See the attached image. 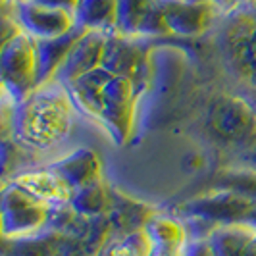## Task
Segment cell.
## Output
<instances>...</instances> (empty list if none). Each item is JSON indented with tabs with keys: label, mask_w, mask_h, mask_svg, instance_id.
Instances as JSON below:
<instances>
[{
	"label": "cell",
	"mask_w": 256,
	"mask_h": 256,
	"mask_svg": "<svg viewBox=\"0 0 256 256\" xmlns=\"http://www.w3.org/2000/svg\"><path fill=\"white\" fill-rule=\"evenodd\" d=\"M76 106L64 83L52 79L16 104L12 139L31 152H44L68 139Z\"/></svg>",
	"instance_id": "1"
},
{
	"label": "cell",
	"mask_w": 256,
	"mask_h": 256,
	"mask_svg": "<svg viewBox=\"0 0 256 256\" xmlns=\"http://www.w3.org/2000/svg\"><path fill=\"white\" fill-rule=\"evenodd\" d=\"M256 212V202L237 194L231 189H216L194 196L176 208V216L183 220L187 228L206 226L210 233L218 226L250 222Z\"/></svg>",
	"instance_id": "2"
},
{
	"label": "cell",
	"mask_w": 256,
	"mask_h": 256,
	"mask_svg": "<svg viewBox=\"0 0 256 256\" xmlns=\"http://www.w3.org/2000/svg\"><path fill=\"white\" fill-rule=\"evenodd\" d=\"M0 76L2 89L16 104L27 98L38 87L37 40L27 33H20L2 44Z\"/></svg>",
	"instance_id": "3"
},
{
	"label": "cell",
	"mask_w": 256,
	"mask_h": 256,
	"mask_svg": "<svg viewBox=\"0 0 256 256\" xmlns=\"http://www.w3.org/2000/svg\"><path fill=\"white\" fill-rule=\"evenodd\" d=\"M52 206L6 181L2 187V237L18 239L48 230Z\"/></svg>",
	"instance_id": "4"
},
{
	"label": "cell",
	"mask_w": 256,
	"mask_h": 256,
	"mask_svg": "<svg viewBox=\"0 0 256 256\" xmlns=\"http://www.w3.org/2000/svg\"><path fill=\"white\" fill-rule=\"evenodd\" d=\"M142 87L131 77L114 76L104 90V106L98 124L116 144H126L133 135L137 104Z\"/></svg>",
	"instance_id": "5"
},
{
	"label": "cell",
	"mask_w": 256,
	"mask_h": 256,
	"mask_svg": "<svg viewBox=\"0 0 256 256\" xmlns=\"http://www.w3.org/2000/svg\"><path fill=\"white\" fill-rule=\"evenodd\" d=\"M208 126L224 141H256V108L241 96H220L210 108Z\"/></svg>",
	"instance_id": "6"
},
{
	"label": "cell",
	"mask_w": 256,
	"mask_h": 256,
	"mask_svg": "<svg viewBox=\"0 0 256 256\" xmlns=\"http://www.w3.org/2000/svg\"><path fill=\"white\" fill-rule=\"evenodd\" d=\"M14 18L22 27V31L27 33L35 40H46V38L62 37L77 27L74 14L48 8L44 4H38L35 0H20L10 2Z\"/></svg>",
	"instance_id": "7"
},
{
	"label": "cell",
	"mask_w": 256,
	"mask_h": 256,
	"mask_svg": "<svg viewBox=\"0 0 256 256\" xmlns=\"http://www.w3.org/2000/svg\"><path fill=\"white\" fill-rule=\"evenodd\" d=\"M102 68L112 72L114 76H124L135 79L142 89L148 81V58L137 37H128L122 33H108L106 48H104Z\"/></svg>",
	"instance_id": "8"
},
{
	"label": "cell",
	"mask_w": 256,
	"mask_h": 256,
	"mask_svg": "<svg viewBox=\"0 0 256 256\" xmlns=\"http://www.w3.org/2000/svg\"><path fill=\"white\" fill-rule=\"evenodd\" d=\"M170 33L180 37H196L212 26L214 18L222 14L218 6L187 0H160Z\"/></svg>",
	"instance_id": "9"
},
{
	"label": "cell",
	"mask_w": 256,
	"mask_h": 256,
	"mask_svg": "<svg viewBox=\"0 0 256 256\" xmlns=\"http://www.w3.org/2000/svg\"><path fill=\"white\" fill-rule=\"evenodd\" d=\"M108 33L100 31H87L83 37L76 42V46L70 50L68 58L64 60L62 68L56 74V81L60 83H72L79 77L87 76L89 72H94L102 66L104 48H106Z\"/></svg>",
	"instance_id": "10"
},
{
	"label": "cell",
	"mask_w": 256,
	"mask_h": 256,
	"mask_svg": "<svg viewBox=\"0 0 256 256\" xmlns=\"http://www.w3.org/2000/svg\"><path fill=\"white\" fill-rule=\"evenodd\" d=\"M12 183L26 189L29 194L35 198L46 202L50 206L68 204L72 198V187L66 183L50 166L33 168V170H24L12 176Z\"/></svg>",
	"instance_id": "11"
},
{
	"label": "cell",
	"mask_w": 256,
	"mask_h": 256,
	"mask_svg": "<svg viewBox=\"0 0 256 256\" xmlns=\"http://www.w3.org/2000/svg\"><path fill=\"white\" fill-rule=\"evenodd\" d=\"M112 77H114V74L100 66L98 70L89 72L87 76L79 77V79L66 85V89L70 92V98H72V102L79 114L87 116L98 124V118H100L104 106V90H106V85L110 83Z\"/></svg>",
	"instance_id": "12"
},
{
	"label": "cell",
	"mask_w": 256,
	"mask_h": 256,
	"mask_svg": "<svg viewBox=\"0 0 256 256\" xmlns=\"http://www.w3.org/2000/svg\"><path fill=\"white\" fill-rule=\"evenodd\" d=\"M48 166L72 187V191L102 180V162L98 154L87 146L74 148L72 152L50 162Z\"/></svg>",
	"instance_id": "13"
},
{
	"label": "cell",
	"mask_w": 256,
	"mask_h": 256,
	"mask_svg": "<svg viewBox=\"0 0 256 256\" xmlns=\"http://www.w3.org/2000/svg\"><path fill=\"white\" fill-rule=\"evenodd\" d=\"M214 256H256V224L237 222L218 226L208 235Z\"/></svg>",
	"instance_id": "14"
},
{
	"label": "cell",
	"mask_w": 256,
	"mask_h": 256,
	"mask_svg": "<svg viewBox=\"0 0 256 256\" xmlns=\"http://www.w3.org/2000/svg\"><path fill=\"white\" fill-rule=\"evenodd\" d=\"M87 33L83 27H74L70 33L62 37L37 40V62H38V85L52 81L58 70L62 68L70 50L76 46V42Z\"/></svg>",
	"instance_id": "15"
},
{
	"label": "cell",
	"mask_w": 256,
	"mask_h": 256,
	"mask_svg": "<svg viewBox=\"0 0 256 256\" xmlns=\"http://www.w3.org/2000/svg\"><path fill=\"white\" fill-rule=\"evenodd\" d=\"M154 214L156 212L152 208L112 189V206L108 212V220L114 231V237H122V235L142 230Z\"/></svg>",
	"instance_id": "16"
},
{
	"label": "cell",
	"mask_w": 256,
	"mask_h": 256,
	"mask_svg": "<svg viewBox=\"0 0 256 256\" xmlns=\"http://www.w3.org/2000/svg\"><path fill=\"white\" fill-rule=\"evenodd\" d=\"M74 18L77 26L87 31L114 33L118 31L120 0H79Z\"/></svg>",
	"instance_id": "17"
},
{
	"label": "cell",
	"mask_w": 256,
	"mask_h": 256,
	"mask_svg": "<svg viewBox=\"0 0 256 256\" xmlns=\"http://www.w3.org/2000/svg\"><path fill=\"white\" fill-rule=\"evenodd\" d=\"M64 241L66 235L54 230H44L29 237L4 239L2 256H58Z\"/></svg>",
	"instance_id": "18"
},
{
	"label": "cell",
	"mask_w": 256,
	"mask_h": 256,
	"mask_svg": "<svg viewBox=\"0 0 256 256\" xmlns=\"http://www.w3.org/2000/svg\"><path fill=\"white\" fill-rule=\"evenodd\" d=\"M70 206L83 218L94 220L108 216L112 206V187L104 181V178L85 187H79L72 192Z\"/></svg>",
	"instance_id": "19"
},
{
	"label": "cell",
	"mask_w": 256,
	"mask_h": 256,
	"mask_svg": "<svg viewBox=\"0 0 256 256\" xmlns=\"http://www.w3.org/2000/svg\"><path fill=\"white\" fill-rule=\"evenodd\" d=\"M154 0H120V18H118V33L128 37H139V29L148 14Z\"/></svg>",
	"instance_id": "20"
},
{
	"label": "cell",
	"mask_w": 256,
	"mask_h": 256,
	"mask_svg": "<svg viewBox=\"0 0 256 256\" xmlns=\"http://www.w3.org/2000/svg\"><path fill=\"white\" fill-rule=\"evenodd\" d=\"M148 237L144 231L139 230L122 237H112L102 248V256H148Z\"/></svg>",
	"instance_id": "21"
},
{
	"label": "cell",
	"mask_w": 256,
	"mask_h": 256,
	"mask_svg": "<svg viewBox=\"0 0 256 256\" xmlns=\"http://www.w3.org/2000/svg\"><path fill=\"white\" fill-rule=\"evenodd\" d=\"M222 187L256 202V168H235L222 174Z\"/></svg>",
	"instance_id": "22"
},
{
	"label": "cell",
	"mask_w": 256,
	"mask_h": 256,
	"mask_svg": "<svg viewBox=\"0 0 256 256\" xmlns=\"http://www.w3.org/2000/svg\"><path fill=\"white\" fill-rule=\"evenodd\" d=\"M189 243H150L148 256H185Z\"/></svg>",
	"instance_id": "23"
},
{
	"label": "cell",
	"mask_w": 256,
	"mask_h": 256,
	"mask_svg": "<svg viewBox=\"0 0 256 256\" xmlns=\"http://www.w3.org/2000/svg\"><path fill=\"white\" fill-rule=\"evenodd\" d=\"M185 256H214L208 239H191Z\"/></svg>",
	"instance_id": "24"
},
{
	"label": "cell",
	"mask_w": 256,
	"mask_h": 256,
	"mask_svg": "<svg viewBox=\"0 0 256 256\" xmlns=\"http://www.w3.org/2000/svg\"><path fill=\"white\" fill-rule=\"evenodd\" d=\"M38 4H44L48 8H56V10H64V12L74 14L79 4V0H35Z\"/></svg>",
	"instance_id": "25"
},
{
	"label": "cell",
	"mask_w": 256,
	"mask_h": 256,
	"mask_svg": "<svg viewBox=\"0 0 256 256\" xmlns=\"http://www.w3.org/2000/svg\"><path fill=\"white\" fill-rule=\"evenodd\" d=\"M187 2H204V4H214V6H218L222 12H228V10H231V8L237 4V0H187Z\"/></svg>",
	"instance_id": "26"
},
{
	"label": "cell",
	"mask_w": 256,
	"mask_h": 256,
	"mask_svg": "<svg viewBox=\"0 0 256 256\" xmlns=\"http://www.w3.org/2000/svg\"><path fill=\"white\" fill-rule=\"evenodd\" d=\"M8 2H20V0H8Z\"/></svg>",
	"instance_id": "27"
},
{
	"label": "cell",
	"mask_w": 256,
	"mask_h": 256,
	"mask_svg": "<svg viewBox=\"0 0 256 256\" xmlns=\"http://www.w3.org/2000/svg\"><path fill=\"white\" fill-rule=\"evenodd\" d=\"M239 2H244V0H237V4H239Z\"/></svg>",
	"instance_id": "28"
},
{
	"label": "cell",
	"mask_w": 256,
	"mask_h": 256,
	"mask_svg": "<svg viewBox=\"0 0 256 256\" xmlns=\"http://www.w3.org/2000/svg\"><path fill=\"white\" fill-rule=\"evenodd\" d=\"M98 256H102V252H100V254H98Z\"/></svg>",
	"instance_id": "29"
}]
</instances>
